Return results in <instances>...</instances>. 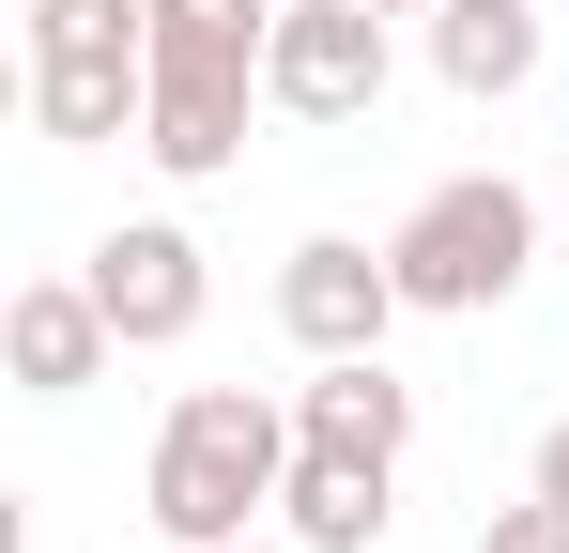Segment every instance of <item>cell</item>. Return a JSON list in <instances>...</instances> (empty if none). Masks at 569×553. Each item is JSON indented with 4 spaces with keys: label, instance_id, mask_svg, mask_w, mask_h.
<instances>
[{
    "label": "cell",
    "instance_id": "obj_1",
    "mask_svg": "<svg viewBox=\"0 0 569 553\" xmlns=\"http://www.w3.org/2000/svg\"><path fill=\"white\" fill-rule=\"evenodd\" d=\"M292 400L262 384H186L170 400V431H154V476H139V507H154V539L170 553H216V539H262V507L292 492Z\"/></svg>",
    "mask_w": 569,
    "mask_h": 553
},
{
    "label": "cell",
    "instance_id": "obj_2",
    "mask_svg": "<svg viewBox=\"0 0 569 553\" xmlns=\"http://www.w3.org/2000/svg\"><path fill=\"white\" fill-rule=\"evenodd\" d=\"M262 47H278V0H154V108H139V154H154L170 184H231L247 170Z\"/></svg>",
    "mask_w": 569,
    "mask_h": 553
},
{
    "label": "cell",
    "instance_id": "obj_3",
    "mask_svg": "<svg viewBox=\"0 0 569 553\" xmlns=\"http://www.w3.org/2000/svg\"><path fill=\"white\" fill-rule=\"evenodd\" d=\"M385 262H400V308H431V323H477V308H508L523 262H539V200L508 170H447L400 231H385Z\"/></svg>",
    "mask_w": 569,
    "mask_h": 553
},
{
    "label": "cell",
    "instance_id": "obj_4",
    "mask_svg": "<svg viewBox=\"0 0 569 553\" xmlns=\"http://www.w3.org/2000/svg\"><path fill=\"white\" fill-rule=\"evenodd\" d=\"M262 108H292V123H370L385 108V0H278Z\"/></svg>",
    "mask_w": 569,
    "mask_h": 553
},
{
    "label": "cell",
    "instance_id": "obj_5",
    "mask_svg": "<svg viewBox=\"0 0 569 553\" xmlns=\"http://www.w3.org/2000/svg\"><path fill=\"white\" fill-rule=\"evenodd\" d=\"M93 308L123 323V354H170V339H200V308H216V276H200V231L186 215H123V231H93Z\"/></svg>",
    "mask_w": 569,
    "mask_h": 553
},
{
    "label": "cell",
    "instance_id": "obj_6",
    "mask_svg": "<svg viewBox=\"0 0 569 553\" xmlns=\"http://www.w3.org/2000/svg\"><path fill=\"white\" fill-rule=\"evenodd\" d=\"M385 323H400V262H385V247L308 231L278 262V339L292 354H385Z\"/></svg>",
    "mask_w": 569,
    "mask_h": 553
},
{
    "label": "cell",
    "instance_id": "obj_7",
    "mask_svg": "<svg viewBox=\"0 0 569 553\" xmlns=\"http://www.w3.org/2000/svg\"><path fill=\"white\" fill-rule=\"evenodd\" d=\"M108 354H123V323L93 308V276H16V292H0V369H16L31 400L108 384Z\"/></svg>",
    "mask_w": 569,
    "mask_h": 553
},
{
    "label": "cell",
    "instance_id": "obj_8",
    "mask_svg": "<svg viewBox=\"0 0 569 553\" xmlns=\"http://www.w3.org/2000/svg\"><path fill=\"white\" fill-rule=\"evenodd\" d=\"M292 431H308V446H339V461H400V446H416V384H400L385 354H308Z\"/></svg>",
    "mask_w": 569,
    "mask_h": 553
},
{
    "label": "cell",
    "instance_id": "obj_9",
    "mask_svg": "<svg viewBox=\"0 0 569 553\" xmlns=\"http://www.w3.org/2000/svg\"><path fill=\"white\" fill-rule=\"evenodd\" d=\"M431 78L462 92V108L523 92L539 78V0H431Z\"/></svg>",
    "mask_w": 569,
    "mask_h": 553
},
{
    "label": "cell",
    "instance_id": "obj_10",
    "mask_svg": "<svg viewBox=\"0 0 569 553\" xmlns=\"http://www.w3.org/2000/svg\"><path fill=\"white\" fill-rule=\"evenodd\" d=\"M385 476H400V461H339V446H292V492H278L292 553H385Z\"/></svg>",
    "mask_w": 569,
    "mask_h": 553
},
{
    "label": "cell",
    "instance_id": "obj_11",
    "mask_svg": "<svg viewBox=\"0 0 569 553\" xmlns=\"http://www.w3.org/2000/svg\"><path fill=\"white\" fill-rule=\"evenodd\" d=\"M139 108H154V62H31V123H47L62 154L139 139Z\"/></svg>",
    "mask_w": 569,
    "mask_h": 553
},
{
    "label": "cell",
    "instance_id": "obj_12",
    "mask_svg": "<svg viewBox=\"0 0 569 553\" xmlns=\"http://www.w3.org/2000/svg\"><path fill=\"white\" fill-rule=\"evenodd\" d=\"M31 62H154V0H31Z\"/></svg>",
    "mask_w": 569,
    "mask_h": 553
},
{
    "label": "cell",
    "instance_id": "obj_13",
    "mask_svg": "<svg viewBox=\"0 0 569 553\" xmlns=\"http://www.w3.org/2000/svg\"><path fill=\"white\" fill-rule=\"evenodd\" d=\"M477 553H569V507H555V492H523V507L477 523Z\"/></svg>",
    "mask_w": 569,
    "mask_h": 553
},
{
    "label": "cell",
    "instance_id": "obj_14",
    "mask_svg": "<svg viewBox=\"0 0 569 553\" xmlns=\"http://www.w3.org/2000/svg\"><path fill=\"white\" fill-rule=\"evenodd\" d=\"M539 492H555V507H569V415H555V431H539Z\"/></svg>",
    "mask_w": 569,
    "mask_h": 553
},
{
    "label": "cell",
    "instance_id": "obj_15",
    "mask_svg": "<svg viewBox=\"0 0 569 553\" xmlns=\"http://www.w3.org/2000/svg\"><path fill=\"white\" fill-rule=\"evenodd\" d=\"M216 553H278V539H216Z\"/></svg>",
    "mask_w": 569,
    "mask_h": 553
},
{
    "label": "cell",
    "instance_id": "obj_16",
    "mask_svg": "<svg viewBox=\"0 0 569 553\" xmlns=\"http://www.w3.org/2000/svg\"><path fill=\"white\" fill-rule=\"evenodd\" d=\"M385 16H431V0H385Z\"/></svg>",
    "mask_w": 569,
    "mask_h": 553
}]
</instances>
